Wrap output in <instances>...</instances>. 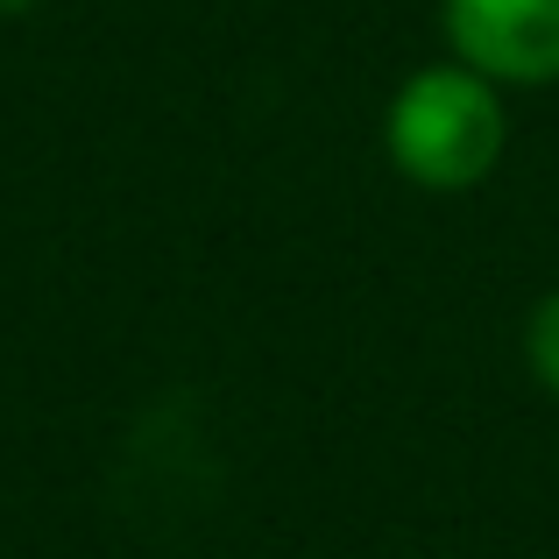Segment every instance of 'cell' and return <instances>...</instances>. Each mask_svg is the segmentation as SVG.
Segmentation results:
<instances>
[{
  "instance_id": "2",
  "label": "cell",
  "mask_w": 559,
  "mask_h": 559,
  "mask_svg": "<svg viewBox=\"0 0 559 559\" xmlns=\"http://www.w3.org/2000/svg\"><path fill=\"white\" fill-rule=\"evenodd\" d=\"M439 36L496 85H559V0H439Z\"/></svg>"
},
{
  "instance_id": "1",
  "label": "cell",
  "mask_w": 559,
  "mask_h": 559,
  "mask_svg": "<svg viewBox=\"0 0 559 559\" xmlns=\"http://www.w3.org/2000/svg\"><path fill=\"white\" fill-rule=\"evenodd\" d=\"M510 150V107L489 71L461 64H425L382 107V156L404 185L418 191H475L496 178Z\"/></svg>"
},
{
  "instance_id": "3",
  "label": "cell",
  "mask_w": 559,
  "mask_h": 559,
  "mask_svg": "<svg viewBox=\"0 0 559 559\" xmlns=\"http://www.w3.org/2000/svg\"><path fill=\"white\" fill-rule=\"evenodd\" d=\"M524 369L538 376L546 396H559V284L524 312Z\"/></svg>"
}]
</instances>
